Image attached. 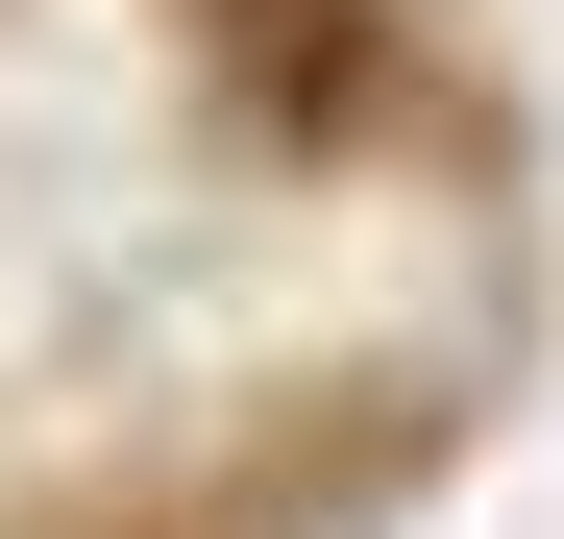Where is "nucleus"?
Listing matches in <instances>:
<instances>
[{
  "label": "nucleus",
  "instance_id": "nucleus-1",
  "mask_svg": "<svg viewBox=\"0 0 564 539\" xmlns=\"http://www.w3.org/2000/svg\"><path fill=\"white\" fill-rule=\"evenodd\" d=\"M197 25L246 50L270 123H344V99H368V0H197Z\"/></svg>",
  "mask_w": 564,
  "mask_h": 539
}]
</instances>
